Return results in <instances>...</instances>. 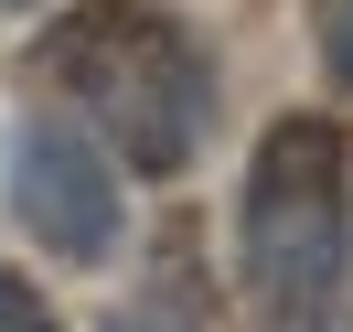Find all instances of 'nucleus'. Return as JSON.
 <instances>
[{
	"mask_svg": "<svg viewBox=\"0 0 353 332\" xmlns=\"http://www.w3.org/2000/svg\"><path fill=\"white\" fill-rule=\"evenodd\" d=\"M32 75L150 182H172L203 150V118H214V75H203L193 32L172 11H139V0H75L32 43Z\"/></svg>",
	"mask_w": 353,
	"mask_h": 332,
	"instance_id": "f257e3e1",
	"label": "nucleus"
},
{
	"mask_svg": "<svg viewBox=\"0 0 353 332\" xmlns=\"http://www.w3.org/2000/svg\"><path fill=\"white\" fill-rule=\"evenodd\" d=\"M343 279V129L279 118L246 172V289L268 332H321Z\"/></svg>",
	"mask_w": 353,
	"mask_h": 332,
	"instance_id": "f03ea898",
	"label": "nucleus"
},
{
	"mask_svg": "<svg viewBox=\"0 0 353 332\" xmlns=\"http://www.w3.org/2000/svg\"><path fill=\"white\" fill-rule=\"evenodd\" d=\"M11 215L54 246V257L97 268L118 246V172L97 161V139H75L65 118H32L11 139Z\"/></svg>",
	"mask_w": 353,
	"mask_h": 332,
	"instance_id": "7ed1b4c3",
	"label": "nucleus"
},
{
	"mask_svg": "<svg viewBox=\"0 0 353 332\" xmlns=\"http://www.w3.org/2000/svg\"><path fill=\"white\" fill-rule=\"evenodd\" d=\"M108 332H214V300H203V279H193V225L161 236L150 289H139L129 311H108Z\"/></svg>",
	"mask_w": 353,
	"mask_h": 332,
	"instance_id": "20e7f679",
	"label": "nucleus"
},
{
	"mask_svg": "<svg viewBox=\"0 0 353 332\" xmlns=\"http://www.w3.org/2000/svg\"><path fill=\"white\" fill-rule=\"evenodd\" d=\"M0 332H54V311H43L32 279H0Z\"/></svg>",
	"mask_w": 353,
	"mask_h": 332,
	"instance_id": "39448f33",
	"label": "nucleus"
},
{
	"mask_svg": "<svg viewBox=\"0 0 353 332\" xmlns=\"http://www.w3.org/2000/svg\"><path fill=\"white\" fill-rule=\"evenodd\" d=\"M321 65L353 86V0H321Z\"/></svg>",
	"mask_w": 353,
	"mask_h": 332,
	"instance_id": "423d86ee",
	"label": "nucleus"
},
{
	"mask_svg": "<svg viewBox=\"0 0 353 332\" xmlns=\"http://www.w3.org/2000/svg\"><path fill=\"white\" fill-rule=\"evenodd\" d=\"M0 11H22V0H0Z\"/></svg>",
	"mask_w": 353,
	"mask_h": 332,
	"instance_id": "0eeeda50",
	"label": "nucleus"
}]
</instances>
